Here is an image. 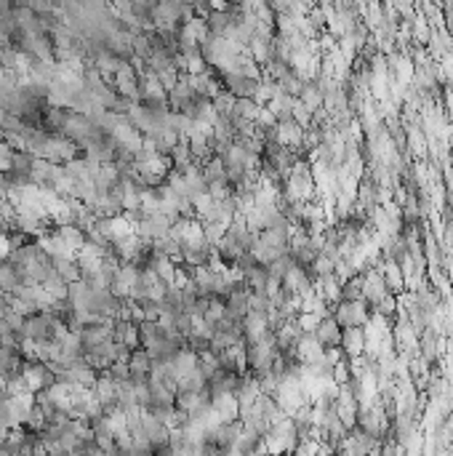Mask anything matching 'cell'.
Here are the masks:
<instances>
[{
    "label": "cell",
    "instance_id": "obj_1",
    "mask_svg": "<svg viewBox=\"0 0 453 456\" xmlns=\"http://www.w3.org/2000/svg\"><path fill=\"white\" fill-rule=\"evenodd\" d=\"M336 320L342 328H352V325H363L366 318H368V310H366V299H344L339 307H336Z\"/></svg>",
    "mask_w": 453,
    "mask_h": 456
},
{
    "label": "cell",
    "instance_id": "obj_2",
    "mask_svg": "<svg viewBox=\"0 0 453 456\" xmlns=\"http://www.w3.org/2000/svg\"><path fill=\"white\" fill-rule=\"evenodd\" d=\"M315 339L320 342L325 349L331 347H342V334H344V328L339 325V320H336L334 315H328V318H320V323L315 325Z\"/></svg>",
    "mask_w": 453,
    "mask_h": 456
},
{
    "label": "cell",
    "instance_id": "obj_3",
    "mask_svg": "<svg viewBox=\"0 0 453 456\" xmlns=\"http://www.w3.org/2000/svg\"><path fill=\"white\" fill-rule=\"evenodd\" d=\"M342 347L346 349V355H360L366 349V334L360 325H352V328H344L342 334Z\"/></svg>",
    "mask_w": 453,
    "mask_h": 456
}]
</instances>
